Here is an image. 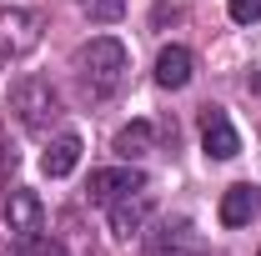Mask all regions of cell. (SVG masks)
I'll list each match as a JSON object with an SVG mask.
<instances>
[{
  "instance_id": "obj_3",
  "label": "cell",
  "mask_w": 261,
  "mask_h": 256,
  "mask_svg": "<svg viewBox=\"0 0 261 256\" xmlns=\"http://www.w3.org/2000/svg\"><path fill=\"white\" fill-rule=\"evenodd\" d=\"M40 35H45V20L35 10H25V5L0 10V61H25L40 45Z\"/></svg>"
},
{
  "instance_id": "obj_17",
  "label": "cell",
  "mask_w": 261,
  "mask_h": 256,
  "mask_svg": "<svg viewBox=\"0 0 261 256\" xmlns=\"http://www.w3.org/2000/svg\"><path fill=\"white\" fill-rule=\"evenodd\" d=\"M256 256H261V251H256Z\"/></svg>"
},
{
  "instance_id": "obj_15",
  "label": "cell",
  "mask_w": 261,
  "mask_h": 256,
  "mask_svg": "<svg viewBox=\"0 0 261 256\" xmlns=\"http://www.w3.org/2000/svg\"><path fill=\"white\" fill-rule=\"evenodd\" d=\"M231 20H236V25L261 20V0H231Z\"/></svg>"
},
{
  "instance_id": "obj_7",
  "label": "cell",
  "mask_w": 261,
  "mask_h": 256,
  "mask_svg": "<svg viewBox=\"0 0 261 256\" xmlns=\"http://www.w3.org/2000/svg\"><path fill=\"white\" fill-rule=\"evenodd\" d=\"M5 226H10L15 236H35V231L45 226L40 196H35V191H25V186H15V191L5 196Z\"/></svg>"
},
{
  "instance_id": "obj_6",
  "label": "cell",
  "mask_w": 261,
  "mask_h": 256,
  "mask_svg": "<svg viewBox=\"0 0 261 256\" xmlns=\"http://www.w3.org/2000/svg\"><path fill=\"white\" fill-rule=\"evenodd\" d=\"M151 211H156V196L146 191H126L121 201H111V226H116V236L130 241V236H141V226L151 221Z\"/></svg>"
},
{
  "instance_id": "obj_12",
  "label": "cell",
  "mask_w": 261,
  "mask_h": 256,
  "mask_svg": "<svg viewBox=\"0 0 261 256\" xmlns=\"http://www.w3.org/2000/svg\"><path fill=\"white\" fill-rule=\"evenodd\" d=\"M151 146H156V126H151V121H130V126H121L116 141H111V151H116L121 161H130V166L146 156Z\"/></svg>"
},
{
  "instance_id": "obj_5",
  "label": "cell",
  "mask_w": 261,
  "mask_h": 256,
  "mask_svg": "<svg viewBox=\"0 0 261 256\" xmlns=\"http://www.w3.org/2000/svg\"><path fill=\"white\" fill-rule=\"evenodd\" d=\"M201 146H206L211 161H231L241 151V136H236V126H231V116L221 106H206V116H201Z\"/></svg>"
},
{
  "instance_id": "obj_10",
  "label": "cell",
  "mask_w": 261,
  "mask_h": 256,
  "mask_svg": "<svg viewBox=\"0 0 261 256\" xmlns=\"http://www.w3.org/2000/svg\"><path fill=\"white\" fill-rule=\"evenodd\" d=\"M151 256H206V246H201V236H196L186 221H176V226H161V231H156Z\"/></svg>"
},
{
  "instance_id": "obj_11",
  "label": "cell",
  "mask_w": 261,
  "mask_h": 256,
  "mask_svg": "<svg viewBox=\"0 0 261 256\" xmlns=\"http://www.w3.org/2000/svg\"><path fill=\"white\" fill-rule=\"evenodd\" d=\"M191 70H196V61H191V50H186V45H166L161 56H156V86L181 91V86L191 81Z\"/></svg>"
},
{
  "instance_id": "obj_13",
  "label": "cell",
  "mask_w": 261,
  "mask_h": 256,
  "mask_svg": "<svg viewBox=\"0 0 261 256\" xmlns=\"http://www.w3.org/2000/svg\"><path fill=\"white\" fill-rule=\"evenodd\" d=\"M10 256H70V251H65L61 241H50V236H40V231H35V236H20Z\"/></svg>"
},
{
  "instance_id": "obj_8",
  "label": "cell",
  "mask_w": 261,
  "mask_h": 256,
  "mask_svg": "<svg viewBox=\"0 0 261 256\" xmlns=\"http://www.w3.org/2000/svg\"><path fill=\"white\" fill-rule=\"evenodd\" d=\"M81 151H86V146H81V136H75V131H65V136H56V141L45 146L40 171H45L50 181H61V176H70V171L81 166Z\"/></svg>"
},
{
  "instance_id": "obj_2",
  "label": "cell",
  "mask_w": 261,
  "mask_h": 256,
  "mask_svg": "<svg viewBox=\"0 0 261 256\" xmlns=\"http://www.w3.org/2000/svg\"><path fill=\"white\" fill-rule=\"evenodd\" d=\"M10 111H15V121L25 131L45 136V131L61 121V96H56V86L45 75H20L10 86Z\"/></svg>"
},
{
  "instance_id": "obj_9",
  "label": "cell",
  "mask_w": 261,
  "mask_h": 256,
  "mask_svg": "<svg viewBox=\"0 0 261 256\" xmlns=\"http://www.w3.org/2000/svg\"><path fill=\"white\" fill-rule=\"evenodd\" d=\"M256 206H261V191L251 186V181H236L226 196H221V226H246L251 216H256Z\"/></svg>"
},
{
  "instance_id": "obj_4",
  "label": "cell",
  "mask_w": 261,
  "mask_h": 256,
  "mask_svg": "<svg viewBox=\"0 0 261 256\" xmlns=\"http://www.w3.org/2000/svg\"><path fill=\"white\" fill-rule=\"evenodd\" d=\"M141 186H146V171H141V166H130V161H121V166L91 171V186H86V196H91L96 206H111V201H121L126 191H141Z\"/></svg>"
},
{
  "instance_id": "obj_14",
  "label": "cell",
  "mask_w": 261,
  "mask_h": 256,
  "mask_svg": "<svg viewBox=\"0 0 261 256\" xmlns=\"http://www.w3.org/2000/svg\"><path fill=\"white\" fill-rule=\"evenodd\" d=\"M81 10H86L91 20H100V25H111V20L126 15V0H81Z\"/></svg>"
},
{
  "instance_id": "obj_16",
  "label": "cell",
  "mask_w": 261,
  "mask_h": 256,
  "mask_svg": "<svg viewBox=\"0 0 261 256\" xmlns=\"http://www.w3.org/2000/svg\"><path fill=\"white\" fill-rule=\"evenodd\" d=\"M251 91H256V96H261V70H256V75H251Z\"/></svg>"
},
{
  "instance_id": "obj_1",
  "label": "cell",
  "mask_w": 261,
  "mask_h": 256,
  "mask_svg": "<svg viewBox=\"0 0 261 256\" xmlns=\"http://www.w3.org/2000/svg\"><path fill=\"white\" fill-rule=\"evenodd\" d=\"M70 70H75L81 91H86L91 100H111L116 91H121L126 70H130V56H126V45H121V40H111V35H96V40H86V45L75 50Z\"/></svg>"
}]
</instances>
